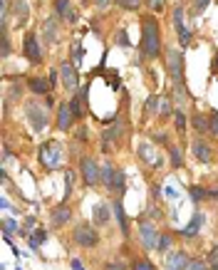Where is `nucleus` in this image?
Wrapping results in <instances>:
<instances>
[{
  "mask_svg": "<svg viewBox=\"0 0 218 270\" xmlns=\"http://www.w3.org/2000/svg\"><path fill=\"white\" fill-rule=\"evenodd\" d=\"M84 94H87V89H82L79 94H74L72 102H70V109H72L74 119H82V117H84V99H87Z\"/></svg>",
  "mask_w": 218,
  "mask_h": 270,
  "instance_id": "obj_17",
  "label": "nucleus"
},
{
  "mask_svg": "<svg viewBox=\"0 0 218 270\" xmlns=\"http://www.w3.org/2000/svg\"><path fill=\"white\" fill-rule=\"evenodd\" d=\"M171 117H174V124H176V129H179V132H184V129H186V117H184V112H174Z\"/></svg>",
  "mask_w": 218,
  "mask_h": 270,
  "instance_id": "obj_30",
  "label": "nucleus"
},
{
  "mask_svg": "<svg viewBox=\"0 0 218 270\" xmlns=\"http://www.w3.org/2000/svg\"><path fill=\"white\" fill-rule=\"evenodd\" d=\"M92 218H94V223H97V226H104V223H109V208H107L104 203L94 206V211H92Z\"/></svg>",
  "mask_w": 218,
  "mask_h": 270,
  "instance_id": "obj_21",
  "label": "nucleus"
},
{
  "mask_svg": "<svg viewBox=\"0 0 218 270\" xmlns=\"http://www.w3.org/2000/svg\"><path fill=\"white\" fill-rule=\"evenodd\" d=\"M166 65H169V74H171L174 84L184 82V55H181L176 47H171V50L166 52Z\"/></svg>",
  "mask_w": 218,
  "mask_h": 270,
  "instance_id": "obj_5",
  "label": "nucleus"
},
{
  "mask_svg": "<svg viewBox=\"0 0 218 270\" xmlns=\"http://www.w3.org/2000/svg\"><path fill=\"white\" fill-rule=\"evenodd\" d=\"M27 84H30V89H32L35 94H47V92H50V87H52V84H50L47 79H42V77H30V79H27Z\"/></svg>",
  "mask_w": 218,
  "mask_h": 270,
  "instance_id": "obj_19",
  "label": "nucleus"
},
{
  "mask_svg": "<svg viewBox=\"0 0 218 270\" xmlns=\"http://www.w3.org/2000/svg\"><path fill=\"white\" fill-rule=\"evenodd\" d=\"M27 117H30V124H32L35 132H42V129H45V124H47V109H45L42 104L30 102V104H27Z\"/></svg>",
  "mask_w": 218,
  "mask_h": 270,
  "instance_id": "obj_8",
  "label": "nucleus"
},
{
  "mask_svg": "<svg viewBox=\"0 0 218 270\" xmlns=\"http://www.w3.org/2000/svg\"><path fill=\"white\" fill-rule=\"evenodd\" d=\"M161 117H171V104L169 102H161Z\"/></svg>",
  "mask_w": 218,
  "mask_h": 270,
  "instance_id": "obj_41",
  "label": "nucleus"
},
{
  "mask_svg": "<svg viewBox=\"0 0 218 270\" xmlns=\"http://www.w3.org/2000/svg\"><path fill=\"white\" fill-rule=\"evenodd\" d=\"M70 218H72V208H70L67 203H62V206L52 208V223H55L57 228H60V226H65Z\"/></svg>",
  "mask_w": 218,
  "mask_h": 270,
  "instance_id": "obj_14",
  "label": "nucleus"
},
{
  "mask_svg": "<svg viewBox=\"0 0 218 270\" xmlns=\"http://www.w3.org/2000/svg\"><path fill=\"white\" fill-rule=\"evenodd\" d=\"M10 156H12V154H10V149L5 146V149H2V164H7V161H10Z\"/></svg>",
  "mask_w": 218,
  "mask_h": 270,
  "instance_id": "obj_44",
  "label": "nucleus"
},
{
  "mask_svg": "<svg viewBox=\"0 0 218 270\" xmlns=\"http://www.w3.org/2000/svg\"><path fill=\"white\" fill-rule=\"evenodd\" d=\"M65 17H67V22H77V12H74V10H70Z\"/></svg>",
  "mask_w": 218,
  "mask_h": 270,
  "instance_id": "obj_46",
  "label": "nucleus"
},
{
  "mask_svg": "<svg viewBox=\"0 0 218 270\" xmlns=\"http://www.w3.org/2000/svg\"><path fill=\"white\" fill-rule=\"evenodd\" d=\"M191 261H189V256L184 253V251H176V253H171L169 258H166V270H186Z\"/></svg>",
  "mask_w": 218,
  "mask_h": 270,
  "instance_id": "obj_12",
  "label": "nucleus"
},
{
  "mask_svg": "<svg viewBox=\"0 0 218 270\" xmlns=\"http://www.w3.org/2000/svg\"><path fill=\"white\" fill-rule=\"evenodd\" d=\"M154 144H166V134H154Z\"/></svg>",
  "mask_w": 218,
  "mask_h": 270,
  "instance_id": "obj_45",
  "label": "nucleus"
},
{
  "mask_svg": "<svg viewBox=\"0 0 218 270\" xmlns=\"http://www.w3.org/2000/svg\"><path fill=\"white\" fill-rule=\"evenodd\" d=\"M117 2H119V5L124 7V10H139L144 0H117Z\"/></svg>",
  "mask_w": 218,
  "mask_h": 270,
  "instance_id": "obj_31",
  "label": "nucleus"
},
{
  "mask_svg": "<svg viewBox=\"0 0 218 270\" xmlns=\"http://www.w3.org/2000/svg\"><path fill=\"white\" fill-rule=\"evenodd\" d=\"M139 156H142V161H146V164H154V151H151L149 144H139Z\"/></svg>",
  "mask_w": 218,
  "mask_h": 270,
  "instance_id": "obj_25",
  "label": "nucleus"
},
{
  "mask_svg": "<svg viewBox=\"0 0 218 270\" xmlns=\"http://www.w3.org/2000/svg\"><path fill=\"white\" fill-rule=\"evenodd\" d=\"M55 10H57V15H67L70 12V0H55Z\"/></svg>",
  "mask_w": 218,
  "mask_h": 270,
  "instance_id": "obj_33",
  "label": "nucleus"
},
{
  "mask_svg": "<svg viewBox=\"0 0 218 270\" xmlns=\"http://www.w3.org/2000/svg\"><path fill=\"white\" fill-rule=\"evenodd\" d=\"M79 169H82V176H84V184H87V186L102 184V169L97 166V161H94L92 156H82Z\"/></svg>",
  "mask_w": 218,
  "mask_h": 270,
  "instance_id": "obj_3",
  "label": "nucleus"
},
{
  "mask_svg": "<svg viewBox=\"0 0 218 270\" xmlns=\"http://www.w3.org/2000/svg\"><path fill=\"white\" fill-rule=\"evenodd\" d=\"M191 151H194V156H196L199 161H204V164H209V161H211V156H214L211 146H209L206 141H201V139H196V141L191 144Z\"/></svg>",
  "mask_w": 218,
  "mask_h": 270,
  "instance_id": "obj_13",
  "label": "nucleus"
},
{
  "mask_svg": "<svg viewBox=\"0 0 218 270\" xmlns=\"http://www.w3.org/2000/svg\"><path fill=\"white\" fill-rule=\"evenodd\" d=\"M72 270H84V266H82V263L74 258V261H72Z\"/></svg>",
  "mask_w": 218,
  "mask_h": 270,
  "instance_id": "obj_48",
  "label": "nucleus"
},
{
  "mask_svg": "<svg viewBox=\"0 0 218 270\" xmlns=\"http://www.w3.org/2000/svg\"><path fill=\"white\" fill-rule=\"evenodd\" d=\"M169 246H171V236H169V233H164V236H161V241H159V248H156V251H166Z\"/></svg>",
  "mask_w": 218,
  "mask_h": 270,
  "instance_id": "obj_39",
  "label": "nucleus"
},
{
  "mask_svg": "<svg viewBox=\"0 0 218 270\" xmlns=\"http://www.w3.org/2000/svg\"><path fill=\"white\" fill-rule=\"evenodd\" d=\"M122 134H124V122H119V124H117V127H112L109 132H104V136H102L104 149L109 151V146H112V144H117V141L122 139Z\"/></svg>",
  "mask_w": 218,
  "mask_h": 270,
  "instance_id": "obj_15",
  "label": "nucleus"
},
{
  "mask_svg": "<svg viewBox=\"0 0 218 270\" xmlns=\"http://www.w3.org/2000/svg\"><path fill=\"white\" fill-rule=\"evenodd\" d=\"M72 238H74V243H77V246H82V248H94V246L99 243L97 231H94L92 226H87V223H79V226L74 228Z\"/></svg>",
  "mask_w": 218,
  "mask_h": 270,
  "instance_id": "obj_4",
  "label": "nucleus"
},
{
  "mask_svg": "<svg viewBox=\"0 0 218 270\" xmlns=\"http://www.w3.org/2000/svg\"><path fill=\"white\" fill-rule=\"evenodd\" d=\"M12 12H15V20H17V25H25L27 22V2L25 0H12Z\"/></svg>",
  "mask_w": 218,
  "mask_h": 270,
  "instance_id": "obj_18",
  "label": "nucleus"
},
{
  "mask_svg": "<svg viewBox=\"0 0 218 270\" xmlns=\"http://www.w3.org/2000/svg\"><path fill=\"white\" fill-rule=\"evenodd\" d=\"M209 266L218 270V248H214V251L209 253Z\"/></svg>",
  "mask_w": 218,
  "mask_h": 270,
  "instance_id": "obj_40",
  "label": "nucleus"
},
{
  "mask_svg": "<svg viewBox=\"0 0 218 270\" xmlns=\"http://www.w3.org/2000/svg\"><path fill=\"white\" fill-rule=\"evenodd\" d=\"M194 127H196L201 134H206V132H209V122H206V117H204V114H196V117H194Z\"/></svg>",
  "mask_w": 218,
  "mask_h": 270,
  "instance_id": "obj_27",
  "label": "nucleus"
},
{
  "mask_svg": "<svg viewBox=\"0 0 218 270\" xmlns=\"http://www.w3.org/2000/svg\"><path fill=\"white\" fill-rule=\"evenodd\" d=\"M186 270H209V266H206L204 261H191V263L186 266Z\"/></svg>",
  "mask_w": 218,
  "mask_h": 270,
  "instance_id": "obj_37",
  "label": "nucleus"
},
{
  "mask_svg": "<svg viewBox=\"0 0 218 270\" xmlns=\"http://www.w3.org/2000/svg\"><path fill=\"white\" fill-rule=\"evenodd\" d=\"M209 132H214L218 136V112H211V119H209Z\"/></svg>",
  "mask_w": 218,
  "mask_h": 270,
  "instance_id": "obj_36",
  "label": "nucleus"
},
{
  "mask_svg": "<svg viewBox=\"0 0 218 270\" xmlns=\"http://www.w3.org/2000/svg\"><path fill=\"white\" fill-rule=\"evenodd\" d=\"M22 52H25V57H27L32 65H40V62H42V47H40V42H37V35H35V32H27V35H25Z\"/></svg>",
  "mask_w": 218,
  "mask_h": 270,
  "instance_id": "obj_7",
  "label": "nucleus"
},
{
  "mask_svg": "<svg viewBox=\"0 0 218 270\" xmlns=\"http://www.w3.org/2000/svg\"><path fill=\"white\" fill-rule=\"evenodd\" d=\"M104 270H127V268H124V266H119V263H107Z\"/></svg>",
  "mask_w": 218,
  "mask_h": 270,
  "instance_id": "obj_43",
  "label": "nucleus"
},
{
  "mask_svg": "<svg viewBox=\"0 0 218 270\" xmlns=\"http://www.w3.org/2000/svg\"><path fill=\"white\" fill-rule=\"evenodd\" d=\"M201 226H204V213H194V218H191V223L181 231V236L184 238H194L199 231H201Z\"/></svg>",
  "mask_w": 218,
  "mask_h": 270,
  "instance_id": "obj_16",
  "label": "nucleus"
},
{
  "mask_svg": "<svg viewBox=\"0 0 218 270\" xmlns=\"http://www.w3.org/2000/svg\"><path fill=\"white\" fill-rule=\"evenodd\" d=\"M117 37H119V45H124V47L129 45V40H127V32H124V30H119V32H117Z\"/></svg>",
  "mask_w": 218,
  "mask_h": 270,
  "instance_id": "obj_42",
  "label": "nucleus"
},
{
  "mask_svg": "<svg viewBox=\"0 0 218 270\" xmlns=\"http://www.w3.org/2000/svg\"><path fill=\"white\" fill-rule=\"evenodd\" d=\"M0 42H2V57H7V55H10V40H7V32H2Z\"/></svg>",
  "mask_w": 218,
  "mask_h": 270,
  "instance_id": "obj_38",
  "label": "nucleus"
},
{
  "mask_svg": "<svg viewBox=\"0 0 218 270\" xmlns=\"http://www.w3.org/2000/svg\"><path fill=\"white\" fill-rule=\"evenodd\" d=\"M60 74H62V84L67 87V89H77L79 87V74H77V69L70 65V62H62L60 65Z\"/></svg>",
  "mask_w": 218,
  "mask_h": 270,
  "instance_id": "obj_9",
  "label": "nucleus"
},
{
  "mask_svg": "<svg viewBox=\"0 0 218 270\" xmlns=\"http://www.w3.org/2000/svg\"><path fill=\"white\" fill-rule=\"evenodd\" d=\"M159 107H161V97L159 94H149L146 97V104H144V117H151Z\"/></svg>",
  "mask_w": 218,
  "mask_h": 270,
  "instance_id": "obj_22",
  "label": "nucleus"
},
{
  "mask_svg": "<svg viewBox=\"0 0 218 270\" xmlns=\"http://www.w3.org/2000/svg\"><path fill=\"white\" fill-rule=\"evenodd\" d=\"M42 35H45V42L47 45H55L60 37V27H57V17H47L45 20V25H42Z\"/></svg>",
  "mask_w": 218,
  "mask_h": 270,
  "instance_id": "obj_11",
  "label": "nucleus"
},
{
  "mask_svg": "<svg viewBox=\"0 0 218 270\" xmlns=\"http://www.w3.org/2000/svg\"><path fill=\"white\" fill-rule=\"evenodd\" d=\"M164 2H166V0H146V5H149L151 12H161V10H164Z\"/></svg>",
  "mask_w": 218,
  "mask_h": 270,
  "instance_id": "obj_35",
  "label": "nucleus"
},
{
  "mask_svg": "<svg viewBox=\"0 0 218 270\" xmlns=\"http://www.w3.org/2000/svg\"><path fill=\"white\" fill-rule=\"evenodd\" d=\"M189 194H191V199H194V201H204V199H209V191H204L201 186H191V189H189Z\"/></svg>",
  "mask_w": 218,
  "mask_h": 270,
  "instance_id": "obj_28",
  "label": "nucleus"
},
{
  "mask_svg": "<svg viewBox=\"0 0 218 270\" xmlns=\"http://www.w3.org/2000/svg\"><path fill=\"white\" fill-rule=\"evenodd\" d=\"M169 154H171V166H174V169L184 166V154H181V149L171 146V149H169Z\"/></svg>",
  "mask_w": 218,
  "mask_h": 270,
  "instance_id": "obj_24",
  "label": "nucleus"
},
{
  "mask_svg": "<svg viewBox=\"0 0 218 270\" xmlns=\"http://www.w3.org/2000/svg\"><path fill=\"white\" fill-rule=\"evenodd\" d=\"M117 174H119V171H114L112 164H104V166H102V184H104L107 189H114V184H117Z\"/></svg>",
  "mask_w": 218,
  "mask_h": 270,
  "instance_id": "obj_20",
  "label": "nucleus"
},
{
  "mask_svg": "<svg viewBox=\"0 0 218 270\" xmlns=\"http://www.w3.org/2000/svg\"><path fill=\"white\" fill-rule=\"evenodd\" d=\"M114 213H117V221H119V226H122V233L127 236V233H129V223H127V216H124V208H122V203H119V201L114 203Z\"/></svg>",
  "mask_w": 218,
  "mask_h": 270,
  "instance_id": "obj_23",
  "label": "nucleus"
},
{
  "mask_svg": "<svg viewBox=\"0 0 218 270\" xmlns=\"http://www.w3.org/2000/svg\"><path fill=\"white\" fill-rule=\"evenodd\" d=\"M92 2H94V5H97V7H107V5H109V2H112V0H92Z\"/></svg>",
  "mask_w": 218,
  "mask_h": 270,
  "instance_id": "obj_47",
  "label": "nucleus"
},
{
  "mask_svg": "<svg viewBox=\"0 0 218 270\" xmlns=\"http://www.w3.org/2000/svg\"><path fill=\"white\" fill-rule=\"evenodd\" d=\"M50 84H57V69H55V72H50Z\"/></svg>",
  "mask_w": 218,
  "mask_h": 270,
  "instance_id": "obj_49",
  "label": "nucleus"
},
{
  "mask_svg": "<svg viewBox=\"0 0 218 270\" xmlns=\"http://www.w3.org/2000/svg\"><path fill=\"white\" fill-rule=\"evenodd\" d=\"M72 122H74V114L70 109V104H60V109H57V129L60 132H70Z\"/></svg>",
  "mask_w": 218,
  "mask_h": 270,
  "instance_id": "obj_10",
  "label": "nucleus"
},
{
  "mask_svg": "<svg viewBox=\"0 0 218 270\" xmlns=\"http://www.w3.org/2000/svg\"><path fill=\"white\" fill-rule=\"evenodd\" d=\"M209 2H211V0H194V5H191V12H194V15H199V12H204Z\"/></svg>",
  "mask_w": 218,
  "mask_h": 270,
  "instance_id": "obj_34",
  "label": "nucleus"
},
{
  "mask_svg": "<svg viewBox=\"0 0 218 270\" xmlns=\"http://www.w3.org/2000/svg\"><path fill=\"white\" fill-rule=\"evenodd\" d=\"M139 241H142V246H144L146 251L159 248L161 236H159V231H156L154 223H149V221H142V223H139Z\"/></svg>",
  "mask_w": 218,
  "mask_h": 270,
  "instance_id": "obj_6",
  "label": "nucleus"
},
{
  "mask_svg": "<svg viewBox=\"0 0 218 270\" xmlns=\"http://www.w3.org/2000/svg\"><path fill=\"white\" fill-rule=\"evenodd\" d=\"M142 32H144V40H142V50H144L146 60H156L161 55V25L154 15H146L142 20Z\"/></svg>",
  "mask_w": 218,
  "mask_h": 270,
  "instance_id": "obj_1",
  "label": "nucleus"
},
{
  "mask_svg": "<svg viewBox=\"0 0 218 270\" xmlns=\"http://www.w3.org/2000/svg\"><path fill=\"white\" fill-rule=\"evenodd\" d=\"M40 164L45 169H50V171L62 164V149H60L57 141H47V144L40 146Z\"/></svg>",
  "mask_w": 218,
  "mask_h": 270,
  "instance_id": "obj_2",
  "label": "nucleus"
},
{
  "mask_svg": "<svg viewBox=\"0 0 218 270\" xmlns=\"http://www.w3.org/2000/svg\"><path fill=\"white\" fill-rule=\"evenodd\" d=\"M42 243H45V231H35L30 236V248H40Z\"/></svg>",
  "mask_w": 218,
  "mask_h": 270,
  "instance_id": "obj_29",
  "label": "nucleus"
},
{
  "mask_svg": "<svg viewBox=\"0 0 218 270\" xmlns=\"http://www.w3.org/2000/svg\"><path fill=\"white\" fill-rule=\"evenodd\" d=\"M214 74L218 77V52H216V60H214Z\"/></svg>",
  "mask_w": 218,
  "mask_h": 270,
  "instance_id": "obj_50",
  "label": "nucleus"
},
{
  "mask_svg": "<svg viewBox=\"0 0 218 270\" xmlns=\"http://www.w3.org/2000/svg\"><path fill=\"white\" fill-rule=\"evenodd\" d=\"M132 270H156V268H154L146 258H139V261H134V263H132Z\"/></svg>",
  "mask_w": 218,
  "mask_h": 270,
  "instance_id": "obj_32",
  "label": "nucleus"
},
{
  "mask_svg": "<svg viewBox=\"0 0 218 270\" xmlns=\"http://www.w3.org/2000/svg\"><path fill=\"white\" fill-rule=\"evenodd\" d=\"M15 231H17V221H12V218H5V221H2V233H5V238H10Z\"/></svg>",
  "mask_w": 218,
  "mask_h": 270,
  "instance_id": "obj_26",
  "label": "nucleus"
}]
</instances>
